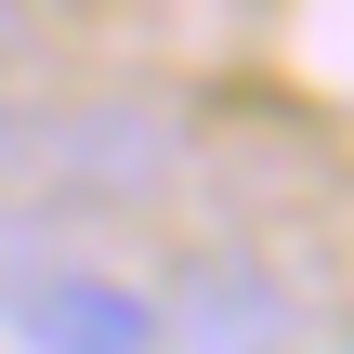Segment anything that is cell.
I'll return each mask as SVG.
<instances>
[{
  "mask_svg": "<svg viewBox=\"0 0 354 354\" xmlns=\"http://www.w3.org/2000/svg\"><path fill=\"white\" fill-rule=\"evenodd\" d=\"M171 171H184V131H171V105H145V92H79V105H53L39 145H26V184H39L53 210H158Z\"/></svg>",
  "mask_w": 354,
  "mask_h": 354,
  "instance_id": "cell-1",
  "label": "cell"
},
{
  "mask_svg": "<svg viewBox=\"0 0 354 354\" xmlns=\"http://www.w3.org/2000/svg\"><path fill=\"white\" fill-rule=\"evenodd\" d=\"M26 263H0V328L26 354H158V289H131L118 263H79V250H39L13 236Z\"/></svg>",
  "mask_w": 354,
  "mask_h": 354,
  "instance_id": "cell-2",
  "label": "cell"
},
{
  "mask_svg": "<svg viewBox=\"0 0 354 354\" xmlns=\"http://www.w3.org/2000/svg\"><path fill=\"white\" fill-rule=\"evenodd\" d=\"M158 354H302V302H289L276 263L210 250L158 289Z\"/></svg>",
  "mask_w": 354,
  "mask_h": 354,
  "instance_id": "cell-3",
  "label": "cell"
},
{
  "mask_svg": "<svg viewBox=\"0 0 354 354\" xmlns=\"http://www.w3.org/2000/svg\"><path fill=\"white\" fill-rule=\"evenodd\" d=\"M26 145H39V118H26V105H0V184H26Z\"/></svg>",
  "mask_w": 354,
  "mask_h": 354,
  "instance_id": "cell-4",
  "label": "cell"
},
{
  "mask_svg": "<svg viewBox=\"0 0 354 354\" xmlns=\"http://www.w3.org/2000/svg\"><path fill=\"white\" fill-rule=\"evenodd\" d=\"M0 53H13V0H0Z\"/></svg>",
  "mask_w": 354,
  "mask_h": 354,
  "instance_id": "cell-5",
  "label": "cell"
}]
</instances>
